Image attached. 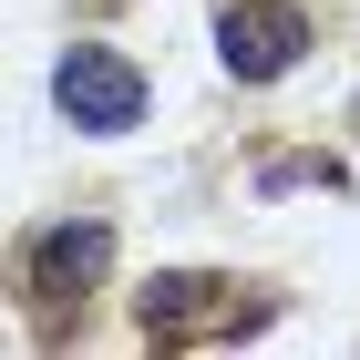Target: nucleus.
<instances>
[{"label": "nucleus", "mask_w": 360, "mask_h": 360, "mask_svg": "<svg viewBox=\"0 0 360 360\" xmlns=\"http://www.w3.org/2000/svg\"><path fill=\"white\" fill-rule=\"evenodd\" d=\"M134 319H144V340H237V330H257V319H268V299L237 309V278H217V268H175V278H155V288L134 299Z\"/></svg>", "instance_id": "obj_2"}, {"label": "nucleus", "mask_w": 360, "mask_h": 360, "mask_svg": "<svg viewBox=\"0 0 360 360\" xmlns=\"http://www.w3.org/2000/svg\"><path fill=\"white\" fill-rule=\"evenodd\" d=\"M309 41H319V31H309L299 0H226L217 11V62L237 72V83H278Z\"/></svg>", "instance_id": "obj_4"}, {"label": "nucleus", "mask_w": 360, "mask_h": 360, "mask_svg": "<svg viewBox=\"0 0 360 360\" xmlns=\"http://www.w3.org/2000/svg\"><path fill=\"white\" fill-rule=\"evenodd\" d=\"M350 134H360V103H350Z\"/></svg>", "instance_id": "obj_5"}, {"label": "nucleus", "mask_w": 360, "mask_h": 360, "mask_svg": "<svg viewBox=\"0 0 360 360\" xmlns=\"http://www.w3.org/2000/svg\"><path fill=\"white\" fill-rule=\"evenodd\" d=\"M103 268H113V226L83 217V226H41L21 248V268H11V288H21V309L41 319V340H62V330H83Z\"/></svg>", "instance_id": "obj_1"}, {"label": "nucleus", "mask_w": 360, "mask_h": 360, "mask_svg": "<svg viewBox=\"0 0 360 360\" xmlns=\"http://www.w3.org/2000/svg\"><path fill=\"white\" fill-rule=\"evenodd\" d=\"M52 103L83 124V134H134L144 124V72L124 52H103V41H72V52L52 62Z\"/></svg>", "instance_id": "obj_3"}]
</instances>
